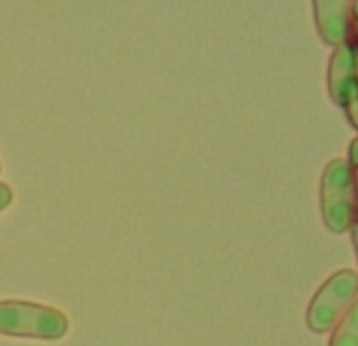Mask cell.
<instances>
[{
    "instance_id": "obj_1",
    "label": "cell",
    "mask_w": 358,
    "mask_h": 346,
    "mask_svg": "<svg viewBox=\"0 0 358 346\" xmlns=\"http://www.w3.org/2000/svg\"><path fill=\"white\" fill-rule=\"evenodd\" d=\"M70 329L68 317L47 304L26 300L0 302V333L11 338L62 340Z\"/></svg>"
},
{
    "instance_id": "obj_2",
    "label": "cell",
    "mask_w": 358,
    "mask_h": 346,
    "mask_svg": "<svg viewBox=\"0 0 358 346\" xmlns=\"http://www.w3.org/2000/svg\"><path fill=\"white\" fill-rule=\"evenodd\" d=\"M329 89L333 99L341 106L358 93V49L348 41L337 45L331 57Z\"/></svg>"
},
{
    "instance_id": "obj_3",
    "label": "cell",
    "mask_w": 358,
    "mask_h": 346,
    "mask_svg": "<svg viewBox=\"0 0 358 346\" xmlns=\"http://www.w3.org/2000/svg\"><path fill=\"white\" fill-rule=\"evenodd\" d=\"M350 0H314L316 28L329 45H341L350 36Z\"/></svg>"
},
{
    "instance_id": "obj_4",
    "label": "cell",
    "mask_w": 358,
    "mask_h": 346,
    "mask_svg": "<svg viewBox=\"0 0 358 346\" xmlns=\"http://www.w3.org/2000/svg\"><path fill=\"white\" fill-rule=\"evenodd\" d=\"M348 43H352L358 49V0L352 3V13H350V36Z\"/></svg>"
},
{
    "instance_id": "obj_5",
    "label": "cell",
    "mask_w": 358,
    "mask_h": 346,
    "mask_svg": "<svg viewBox=\"0 0 358 346\" xmlns=\"http://www.w3.org/2000/svg\"><path fill=\"white\" fill-rule=\"evenodd\" d=\"M11 201H13V191L0 182V212H5L11 205Z\"/></svg>"
}]
</instances>
